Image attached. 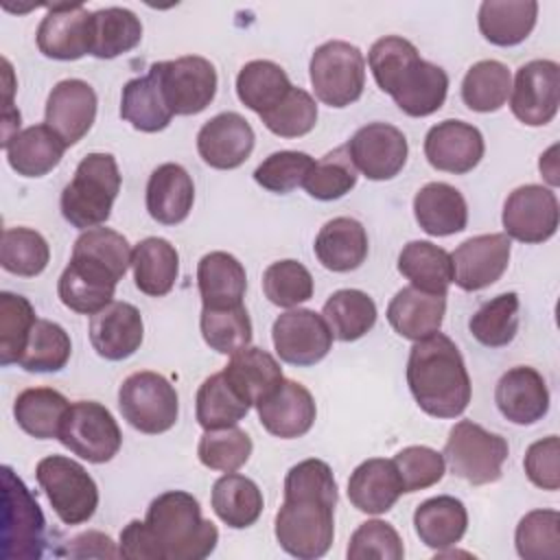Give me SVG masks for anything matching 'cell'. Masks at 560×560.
<instances>
[{"label":"cell","mask_w":560,"mask_h":560,"mask_svg":"<svg viewBox=\"0 0 560 560\" xmlns=\"http://www.w3.org/2000/svg\"><path fill=\"white\" fill-rule=\"evenodd\" d=\"M337 481L324 459H302L284 477V501L276 514L278 545L293 558L315 560L335 538Z\"/></svg>","instance_id":"1"},{"label":"cell","mask_w":560,"mask_h":560,"mask_svg":"<svg viewBox=\"0 0 560 560\" xmlns=\"http://www.w3.org/2000/svg\"><path fill=\"white\" fill-rule=\"evenodd\" d=\"M368 66L376 85L413 118L435 114L448 94L444 68L420 57L418 48L398 35L376 39L368 52Z\"/></svg>","instance_id":"2"},{"label":"cell","mask_w":560,"mask_h":560,"mask_svg":"<svg viewBox=\"0 0 560 560\" xmlns=\"http://www.w3.org/2000/svg\"><path fill=\"white\" fill-rule=\"evenodd\" d=\"M407 385L418 407L433 418L462 416L472 394L459 348L440 330L413 341L407 359Z\"/></svg>","instance_id":"3"},{"label":"cell","mask_w":560,"mask_h":560,"mask_svg":"<svg viewBox=\"0 0 560 560\" xmlns=\"http://www.w3.org/2000/svg\"><path fill=\"white\" fill-rule=\"evenodd\" d=\"M155 560H201L208 558L217 542L219 529L203 518L199 501L184 490L158 494L144 516Z\"/></svg>","instance_id":"4"},{"label":"cell","mask_w":560,"mask_h":560,"mask_svg":"<svg viewBox=\"0 0 560 560\" xmlns=\"http://www.w3.org/2000/svg\"><path fill=\"white\" fill-rule=\"evenodd\" d=\"M120 192V171L112 153H88L61 190V214L79 230L103 225Z\"/></svg>","instance_id":"5"},{"label":"cell","mask_w":560,"mask_h":560,"mask_svg":"<svg viewBox=\"0 0 560 560\" xmlns=\"http://www.w3.org/2000/svg\"><path fill=\"white\" fill-rule=\"evenodd\" d=\"M442 455L453 475L472 486H486L501 479L510 446L503 435L472 420H459L451 427Z\"/></svg>","instance_id":"6"},{"label":"cell","mask_w":560,"mask_h":560,"mask_svg":"<svg viewBox=\"0 0 560 560\" xmlns=\"http://www.w3.org/2000/svg\"><path fill=\"white\" fill-rule=\"evenodd\" d=\"M46 518L24 481L2 466V558L37 560L46 547Z\"/></svg>","instance_id":"7"},{"label":"cell","mask_w":560,"mask_h":560,"mask_svg":"<svg viewBox=\"0 0 560 560\" xmlns=\"http://www.w3.org/2000/svg\"><path fill=\"white\" fill-rule=\"evenodd\" d=\"M315 96L328 107H348L357 103L365 88V57L343 39H330L315 48L308 63Z\"/></svg>","instance_id":"8"},{"label":"cell","mask_w":560,"mask_h":560,"mask_svg":"<svg viewBox=\"0 0 560 560\" xmlns=\"http://www.w3.org/2000/svg\"><path fill=\"white\" fill-rule=\"evenodd\" d=\"M35 477L61 523L81 525L94 516L98 488L79 462L66 455H48L37 462Z\"/></svg>","instance_id":"9"},{"label":"cell","mask_w":560,"mask_h":560,"mask_svg":"<svg viewBox=\"0 0 560 560\" xmlns=\"http://www.w3.org/2000/svg\"><path fill=\"white\" fill-rule=\"evenodd\" d=\"M118 409L136 431L158 435L175 427L179 396L166 376L142 370L122 381L118 389Z\"/></svg>","instance_id":"10"},{"label":"cell","mask_w":560,"mask_h":560,"mask_svg":"<svg viewBox=\"0 0 560 560\" xmlns=\"http://www.w3.org/2000/svg\"><path fill=\"white\" fill-rule=\"evenodd\" d=\"M149 72L155 77L173 116L201 114L214 101L219 79L206 57L184 55L171 61H155Z\"/></svg>","instance_id":"11"},{"label":"cell","mask_w":560,"mask_h":560,"mask_svg":"<svg viewBox=\"0 0 560 560\" xmlns=\"http://www.w3.org/2000/svg\"><path fill=\"white\" fill-rule=\"evenodd\" d=\"M57 440L90 464H105L120 451L122 433L105 405L77 400L70 405Z\"/></svg>","instance_id":"12"},{"label":"cell","mask_w":560,"mask_h":560,"mask_svg":"<svg viewBox=\"0 0 560 560\" xmlns=\"http://www.w3.org/2000/svg\"><path fill=\"white\" fill-rule=\"evenodd\" d=\"M560 208L551 188L540 184H525L514 188L501 212L503 234L514 241L536 245L549 241L558 230Z\"/></svg>","instance_id":"13"},{"label":"cell","mask_w":560,"mask_h":560,"mask_svg":"<svg viewBox=\"0 0 560 560\" xmlns=\"http://www.w3.org/2000/svg\"><path fill=\"white\" fill-rule=\"evenodd\" d=\"M332 332L326 319L311 308H291L276 317L271 341L280 361L298 368L319 363L332 348Z\"/></svg>","instance_id":"14"},{"label":"cell","mask_w":560,"mask_h":560,"mask_svg":"<svg viewBox=\"0 0 560 560\" xmlns=\"http://www.w3.org/2000/svg\"><path fill=\"white\" fill-rule=\"evenodd\" d=\"M560 66L551 59H532L516 70L510 90V109L527 127H542L558 114Z\"/></svg>","instance_id":"15"},{"label":"cell","mask_w":560,"mask_h":560,"mask_svg":"<svg viewBox=\"0 0 560 560\" xmlns=\"http://www.w3.org/2000/svg\"><path fill=\"white\" fill-rule=\"evenodd\" d=\"M359 173L372 182L396 177L407 164L409 144L405 133L389 122H368L346 142Z\"/></svg>","instance_id":"16"},{"label":"cell","mask_w":560,"mask_h":560,"mask_svg":"<svg viewBox=\"0 0 560 560\" xmlns=\"http://www.w3.org/2000/svg\"><path fill=\"white\" fill-rule=\"evenodd\" d=\"M118 280L120 278L101 260L72 252L68 267L59 276L57 295L66 308L81 315H94L114 302L112 298Z\"/></svg>","instance_id":"17"},{"label":"cell","mask_w":560,"mask_h":560,"mask_svg":"<svg viewBox=\"0 0 560 560\" xmlns=\"http://www.w3.org/2000/svg\"><path fill=\"white\" fill-rule=\"evenodd\" d=\"M512 241L503 232L470 236L453 254V282L464 291H481L494 284L510 265Z\"/></svg>","instance_id":"18"},{"label":"cell","mask_w":560,"mask_h":560,"mask_svg":"<svg viewBox=\"0 0 560 560\" xmlns=\"http://www.w3.org/2000/svg\"><path fill=\"white\" fill-rule=\"evenodd\" d=\"M486 144L481 131L464 120L448 118L433 125L424 136L427 162L444 173H470L483 158Z\"/></svg>","instance_id":"19"},{"label":"cell","mask_w":560,"mask_h":560,"mask_svg":"<svg viewBox=\"0 0 560 560\" xmlns=\"http://www.w3.org/2000/svg\"><path fill=\"white\" fill-rule=\"evenodd\" d=\"M96 105V92L88 81L63 79L46 98V125L63 140L66 147H72L92 129Z\"/></svg>","instance_id":"20"},{"label":"cell","mask_w":560,"mask_h":560,"mask_svg":"<svg viewBox=\"0 0 560 560\" xmlns=\"http://www.w3.org/2000/svg\"><path fill=\"white\" fill-rule=\"evenodd\" d=\"M92 11L81 2L48 7L37 26V48L44 57L74 61L90 55Z\"/></svg>","instance_id":"21"},{"label":"cell","mask_w":560,"mask_h":560,"mask_svg":"<svg viewBox=\"0 0 560 560\" xmlns=\"http://www.w3.org/2000/svg\"><path fill=\"white\" fill-rule=\"evenodd\" d=\"M254 129L238 112L212 116L197 133L199 158L219 171L238 168L254 151Z\"/></svg>","instance_id":"22"},{"label":"cell","mask_w":560,"mask_h":560,"mask_svg":"<svg viewBox=\"0 0 560 560\" xmlns=\"http://www.w3.org/2000/svg\"><path fill=\"white\" fill-rule=\"evenodd\" d=\"M256 409L265 431L280 440L306 435L317 416L313 394L302 383L291 378H282V383L267 398H262Z\"/></svg>","instance_id":"23"},{"label":"cell","mask_w":560,"mask_h":560,"mask_svg":"<svg viewBox=\"0 0 560 560\" xmlns=\"http://www.w3.org/2000/svg\"><path fill=\"white\" fill-rule=\"evenodd\" d=\"M144 339L140 311L129 302H109L90 319V343L107 361L129 359Z\"/></svg>","instance_id":"24"},{"label":"cell","mask_w":560,"mask_h":560,"mask_svg":"<svg viewBox=\"0 0 560 560\" xmlns=\"http://www.w3.org/2000/svg\"><path fill=\"white\" fill-rule=\"evenodd\" d=\"M501 416L514 424H534L549 411V389L542 374L529 365H516L501 374L494 387Z\"/></svg>","instance_id":"25"},{"label":"cell","mask_w":560,"mask_h":560,"mask_svg":"<svg viewBox=\"0 0 560 560\" xmlns=\"http://www.w3.org/2000/svg\"><path fill=\"white\" fill-rule=\"evenodd\" d=\"M195 201V184L182 164H160L147 182V212L162 225L182 223Z\"/></svg>","instance_id":"26"},{"label":"cell","mask_w":560,"mask_h":560,"mask_svg":"<svg viewBox=\"0 0 560 560\" xmlns=\"http://www.w3.org/2000/svg\"><path fill=\"white\" fill-rule=\"evenodd\" d=\"M402 494V481L392 459L372 457L361 462L348 479V499L363 514L389 512Z\"/></svg>","instance_id":"27"},{"label":"cell","mask_w":560,"mask_h":560,"mask_svg":"<svg viewBox=\"0 0 560 560\" xmlns=\"http://www.w3.org/2000/svg\"><path fill=\"white\" fill-rule=\"evenodd\" d=\"M446 313V295L405 287L387 304V322L409 341H420L440 330Z\"/></svg>","instance_id":"28"},{"label":"cell","mask_w":560,"mask_h":560,"mask_svg":"<svg viewBox=\"0 0 560 560\" xmlns=\"http://www.w3.org/2000/svg\"><path fill=\"white\" fill-rule=\"evenodd\" d=\"M368 232L352 217H335L326 221L315 236L317 260L335 273L354 271L368 258Z\"/></svg>","instance_id":"29"},{"label":"cell","mask_w":560,"mask_h":560,"mask_svg":"<svg viewBox=\"0 0 560 560\" xmlns=\"http://www.w3.org/2000/svg\"><path fill=\"white\" fill-rule=\"evenodd\" d=\"M413 217L429 236H451L466 230L464 195L446 182H429L413 197Z\"/></svg>","instance_id":"30"},{"label":"cell","mask_w":560,"mask_h":560,"mask_svg":"<svg viewBox=\"0 0 560 560\" xmlns=\"http://www.w3.org/2000/svg\"><path fill=\"white\" fill-rule=\"evenodd\" d=\"M468 527L466 505L451 497L438 494L422 501L413 512V529L422 545L435 551L455 547Z\"/></svg>","instance_id":"31"},{"label":"cell","mask_w":560,"mask_h":560,"mask_svg":"<svg viewBox=\"0 0 560 560\" xmlns=\"http://www.w3.org/2000/svg\"><path fill=\"white\" fill-rule=\"evenodd\" d=\"M2 149L9 166L18 175L42 177L59 166L68 147L46 122H42L18 131Z\"/></svg>","instance_id":"32"},{"label":"cell","mask_w":560,"mask_h":560,"mask_svg":"<svg viewBox=\"0 0 560 560\" xmlns=\"http://www.w3.org/2000/svg\"><path fill=\"white\" fill-rule=\"evenodd\" d=\"M197 287L203 306H238L247 291V273L236 256L210 252L197 262Z\"/></svg>","instance_id":"33"},{"label":"cell","mask_w":560,"mask_h":560,"mask_svg":"<svg viewBox=\"0 0 560 560\" xmlns=\"http://www.w3.org/2000/svg\"><path fill=\"white\" fill-rule=\"evenodd\" d=\"M536 0H486L479 7L477 24L490 44L508 48L529 37L536 26Z\"/></svg>","instance_id":"34"},{"label":"cell","mask_w":560,"mask_h":560,"mask_svg":"<svg viewBox=\"0 0 560 560\" xmlns=\"http://www.w3.org/2000/svg\"><path fill=\"white\" fill-rule=\"evenodd\" d=\"M223 374L249 405H258L284 378L276 357L256 346H245L243 350L234 352L223 368Z\"/></svg>","instance_id":"35"},{"label":"cell","mask_w":560,"mask_h":560,"mask_svg":"<svg viewBox=\"0 0 560 560\" xmlns=\"http://www.w3.org/2000/svg\"><path fill=\"white\" fill-rule=\"evenodd\" d=\"M131 269L140 293L162 298L175 287L179 276V254L166 238L147 236L133 247Z\"/></svg>","instance_id":"36"},{"label":"cell","mask_w":560,"mask_h":560,"mask_svg":"<svg viewBox=\"0 0 560 560\" xmlns=\"http://www.w3.org/2000/svg\"><path fill=\"white\" fill-rule=\"evenodd\" d=\"M210 503L214 514L232 529L252 527L265 508L258 483L238 472H225L214 481Z\"/></svg>","instance_id":"37"},{"label":"cell","mask_w":560,"mask_h":560,"mask_svg":"<svg viewBox=\"0 0 560 560\" xmlns=\"http://www.w3.org/2000/svg\"><path fill=\"white\" fill-rule=\"evenodd\" d=\"M142 39L140 18L125 7H107L92 11L90 55L96 59H114L133 50Z\"/></svg>","instance_id":"38"},{"label":"cell","mask_w":560,"mask_h":560,"mask_svg":"<svg viewBox=\"0 0 560 560\" xmlns=\"http://www.w3.org/2000/svg\"><path fill=\"white\" fill-rule=\"evenodd\" d=\"M68 409L70 402L61 392L52 387H28L18 394L13 402V418L31 438L52 440L59 435Z\"/></svg>","instance_id":"39"},{"label":"cell","mask_w":560,"mask_h":560,"mask_svg":"<svg viewBox=\"0 0 560 560\" xmlns=\"http://www.w3.org/2000/svg\"><path fill=\"white\" fill-rule=\"evenodd\" d=\"M398 271L411 287L446 295L453 282L451 254L431 241H409L398 254Z\"/></svg>","instance_id":"40"},{"label":"cell","mask_w":560,"mask_h":560,"mask_svg":"<svg viewBox=\"0 0 560 560\" xmlns=\"http://www.w3.org/2000/svg\"><path fill=\"white\" fill-rule=\"evenodd\" d=\"M291 88L293 85L284 68L269 59L247 61L236 77L238 101L258 116L276 107L289 94Z\"/></svg>","instance_id":"41"},{"label":"cell","mask_w":560,"mask_h":560,"mask_svg":"<svg viewBox=\"0 0 560 560\" xmlns=\"http://www.w3.org/2000/svg\"><path fill=\"white\" fill-rule=\"evenodd\" d=\"M120 118L144 133H158L171 125L173 114L151 72L125 83L120 94Z\"/></svg>","instance_id":"42"},{"label":"cell","mask_w":560,"mask_h":560,"mask_svg":"<svg viewBox=\"0 0 560 560\" xmlns=\"http://www.w3.org/2000/svg\"><path fill=\"white\" fill-rule=\"evenodd\" d=\"M376 315L374 300L359 289L335 291L322 308V317L339 341H357L368 335L376 324Z\"/></svg>","instance_id":"43"},{"label":"cell","mask_w":560,"mask_h":560,"mask_svg":"<svg viewBox=\"0 0 560 560\" xmlns=\"http://www.w3.org/2000/svg\"><path fill=\"white\" fill-rule=\"evenodd\" d=\"M249 407L252 405L230 385L223 370L210 374L195 396V418L203 431L238 424Z\"/></svg>","instance_id":"44"},{"label":"cell","mask_w":560,"mask_h":560,"mask_svg":"<svg viewBox=\"0 0 560 560\" xmlns=\"http://www.w3.org/2000/svg\"><path fill=\"white\" fill-rule=\"evenodd\" d=\"M512 90V74L505 63L483 59L468 68L462 81V101L468 109L479 114L497 112L505 105Z\"/></svg>","instance_id":"45"},{"label":"cell","mask_w":560,"mask_h":560,"mask_svg":"<svg viewBox=\"0 0 560 560\" xmlns=\"http://www.w3.org/2000/svg\"><path fill=\"white\" fill-rule=\"evenodd\" d=\"M521 300L514 291L499 293L483 302L468 322L470 335L486 348H503L518 332Z\"/></svg>","instance_id":"46"},{"label":"cell","mask_w":560,"mask_h":560,"mask_svg":"<svg viewBox=\"0 0 560 560\" xmlns=\"http://www.w3.org/2000/svg\"><path fill=\"white\" fill-rule=\"evenodd\" d=\"M72 354L70 335L50 319H39L33 324L28 341L24 346L22 357L18 359V365L26 372H59L66 368Z\"/></svg>","instance_id":"47"},{"label":"cell","mask_w":560,"mask_h":560,"mask_svg":"<svg viewBox=\"0 0 560 560\" xmlns=\"http://www.w3.org/2000/svg\"><path fill=\"white\" fill-rule=\"evenodd\" d=\"M199 328L203 341L219 354H234L252 341V319L243 304L225 308H201Z\"/></svg>","instance_id":"48"},{"label":"cell","mask_w":560,"mask_h":560,"mask_svg":"<svg viewBox=\"0 0 560 560\" xmlns=\"http://www.w3.org/2000/svg\"><path fill=\"white\" fill-rule=\"evenodd\" d=\"M50 260L48 241L31 228H7L2 232L0 265L4 271L22 278L39 276Z\"/></svg>","instance_id":"49"},{"label":"cell","mask_w":560,"mask_h":560,"mask_svg":"<svg viewBox=\"0 0 560 560\" xmlns=\"http://www.w3.org/2000/svg\"><path fill=\"white\" fill-rule=\"evenodd\" d=\"M359 179V171L348 153V147L341 144L319 158L311 173L304 179V190L319 201H332L348 195Z\"/></svg>","instance_id":"50"},{"label":"cell","mask_w":560,"mask_h":560,"mask_svg":"<svg viewBox=\"0 0 560 560\" xmlns=\"http://www.w3.org/2000/svg\"><path fill=\"white\" fill-rule=\"evenodd\" d=\"M514 542L525 560L560 558V514L556 510L527 512L516 525Z\"/></svg>","instance_id":"51"},{"label":"cell","mask_w":560,"mask_h":560,"mask_svg":"<svg viewBox=\"0 0 560 560\" xmlns=\"http://www.w3.org/2000/svg\"><path fill=\"white\" fill-rule=\"evenodd\" d=\"M252 448V438L234 424L203 431L197 444V457L210 470L236 472L241 466L247 464Z\"/></svg>","instance_id":"52"},{"label":"cell","mask_w":560,"mask_h":560,"mask_svg":"<svg viewBox=\"0 0 560 560\" xmlns=\"http://www.w3.org/2000/svg\"><path fill=\"white\" fill-rule=\"evenodd\" d=\"M37 322L33 304L11 291L0 293V363L11 365L24 352L31 328Z\"/></svg>","instance_id":"53"},{"label":"cell","mask_w":560,"mask_h":560,"mask_svg":"<svg viewBox=\"0 0 560 560\" xmlns=\"http://www.w3.org/2000/svg\"><path fill=\"white\" fill-rule=\"evenodd\" d=\"M262 291L271 304L280 308H293L313 298V276L302 262L293 258L278 260L265 269Z\"/></svg>","instance_id":"54"},{"label":"cell","mask_w":560,"mask_h":560,"mask_svg":"<svg viewBox=\"0 0 560 560\" xmlns=\"http://www.w3.org/2000/svg\"><path fill=\"white\" fill-rule=\"evenodd\" d=\"M260 120L280 138H300L317 125V103L306 90L293 85L276 107L260 114Z\"/></svg>","instance_id":"55"},{"label":"cell","mask_w":560,"mask_h":560,"mask_svg":"<svg viewBox=\"0 0 560 560\" xmlns=\"http://www.w3.org/2000/svg\"><path fill=\"white\" fill-rule=\"evenodd\" d=\"M315 160L304 151H276L267 155L254 171V182L269 192L287 195L302 186Z\"/></svg>","instance_id":"56"},{"label":"cell","mask_w":560,"mask_h":560,"mask_svg":"<svg viewBox=\"0 0 560 560\" xmlns=\"http://www.w3.org/2000/svg\"><path fill=\"white\" fill-rule=\"evenodd\" d=\"M394 466L402 481V492H418L442 481L446 472L444 455L431 446H405L394 455Z\"/></svg>","instance_id":"57"},{"label":"cell","mask_w":560,"mask_h":560,"mask_svg":"<svg viewBox=\"0 0 560 560\" xmlns=\"http://www.w3.org/2000/svg\"><path fill=\"white\" fill-rule=\"evenodd\" d=\"M72 252L101 260L120 280L125 278L127 269L131 267V256H133L129 241L120 232H116L112 228H101V225L83 230L81 236L74 241Z\"/></svg>","instance_id":"58"},{"label":"cell","mask_w":560,"mask_h":560,"mask_svg":"<svg viewBox=\"0 0 560 560\" xmlns=\"http://www.w3.org/2000/svg\"><path fill=\"white\" fill-rule=\"evenodd\" d=\"M346 556L350 560H365V558H378V560H400L405 556L402 538L394 529V525L372 518L361 523L354 534L350 536Z\"/></svg>","instance_id":"59"},{"label":"cell","mask_w":560,"mask_h":560,"mask_svg":"<svg viewBox=\"0 0 560 560\" xmlns=\"http://www.w3.org/2000/svg\"><path fill=\"white\" fill-rule=\"evenodd\" d=\"M560 440L558 435H547L534 444H529V448L525 451V459H523V468L527 479L542 488V490H558L560 488Z\"/></svg>","instance_id":"60"},{"label":"cell","mask_w":560,"mask_h":560,"mask_svg":"<svg viewBox=\"0 0 560 560\" xmlns=\"http://www.w3.org/2000/svg\"><path fill=\"white\" fill-rule=\"evenodd\" d=\"M118 553L120 558L127 560H155V551L149 538V532L144 527V521H129L122 532H120V540H118Z\"/></svg>","instance_id":"61"},{"label":"cell","mask_w":560,"mask_h":560,"mask_svg":"<svg viewBox=\"0 0 560 560\" xmlns=\"http://www.w3.org/2000/svg\"><path fill=\"white\" fill-rule=\"evenodd\" d=\"M63 556L70 558H120L118 549L114 547V540L107 534L101 532H83L68 540Z\"/></svg>","instance_id":"62"},{"label":"cell","mask_w":560,"mask_h":560,"mask_svg":"<svg viewBox=\"0 0 560 560\" xmlns=\"http://www.w3.org/2000/svg\"><path fill=\"white\" fill-rule=\"evenodd\" d=\"M553 153H556V147H551L545 155H540V162H538V168H540V173L547 177V182L551 184V186H556L558 184V168H556V158H553Z\"/></svg>","instance_id":"63"}]
</instances>
